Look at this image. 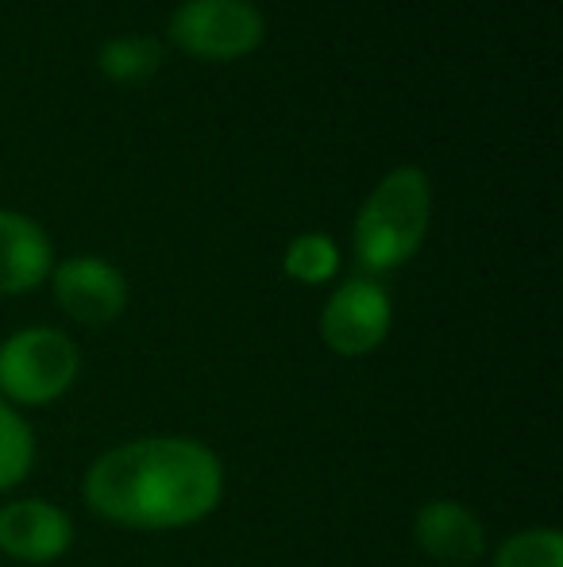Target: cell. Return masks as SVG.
<instances>
[{"label":"cell","mask_w":563,"mask_h":567,"mask_svg":"<svg viewBox=\"0 0 563 567\" xmlns=\"http://www.w3.org/2000/svg\"><path fill=\"white\" fill-rule=\"evenodd\" d=\"M54 301L77 324L105 329L128 309V278L97 255H74L51 270Z\"/></svg>","instance_id":"6"},{"label":"cell","mask_w":563,"mask_h":567,"mask_svg":"<svg viewBox=\"0 0 563 567\" xmlns=\"http://www.w3.org/2000/svg\"><path fill=\"white\" fill-rule=\"evenodd\" d=\"M282 270L301 286H324L336 278L340 270V247L329 231H301L290 247H285Z\"/></svg>","instance_id":"12"},{"label":"cell","mask_w":563,"mask_h":567,"mask_svg":"<svg viewBox=\"0 0 563 567\" xmlns=\"http://www.w3.org/2000/svg\"><path fill=\"white\" fill-rule=\"evenodd\" d=\"M97 66L116 85L150 82L158 74V66H163V43L150 35H116L108 43H101Z\"/></svg>","instance_id":"10"},{"label":"cell","mask_w":563,"mask_h":567,"mask_svg":"<svg viewBox=\"0 0 563 567\" xmlns=\"http://www.w3.org/2000/svg\"><path fill=\"white\" fill-rule=\"evenodd\" d=\"M432 220V182L421 166H394L367 194L352 228L355 262L367 275L398 270L421 251Z\"/></svg>","instance_id":"2"},{"label":"cell","mask_w":563,"mask_h":567,"mask_svg":"<svg viewBox=\"0 0 563 567\" xmlns=\"http://www.w3.org/2000/svg\"><path fill=\"white\" fill-rule=\"evenodd\" d=\"M414 540L428 560L444 567H475L487 556V529H482V522L451 498L425 502L417 509Z\"/></svg>","instance_id":"8"},{"label":"cell","mask_w":563,"mask_h":567,"mask_svg":"<svg viewBox=\"0 0 563 567\" xmlns=\"http://www.w3.org/2000/svg\"><path fill=\"white\" fill-rule=\"evenodd\" d=\"M166 31L197 62H240L263 47L267 20L251 0H181Z\"/></svg>","instance_id":"4"},{"label":"cell","mask_w":563,"mask_h":567,"mask_svg":"<svg viewBox=\"0 0 563 567\" xmlns=\"http://www.w3.org/2000/svg\"><path fill=\"white\" fill-rule=\"evenodd\" d=\"M74 545V522L46 498H20L0 506V553L15 564H54Z\"/></svg>","instance_id":"7"},{"label":"cell","mask_w":563,"mask_h":567,"mask_svg":"<svg viewBox=\"0 0 563 567\" xmlns=\"http://www.w3.org/2000/svg\"><path fill=\"white\" fill-rule=\"evenodd\" d=\"M54 270V247L43 225L23 213L0 209V298L31 293Z\"/></svg>","instance_id":"9"},{"label":"cell","mask_w":563,"mask_h":567,"mask_svg":"<svg viewBox=\"0 0 563 567\" xmlns=\"http://www.w3.org/2000/svg\"><path fill=\"white\" fill-rule=\"evenodd\" d=\"M494 567H563L560 529H521L494 553Z\"/></svg>","instance_id":"13"},{"label":"cell","mask_w":563,"mask_h":567,"mask_svg":"<svg viewBox=\"0 0 563 567\" xmlns=\"http://www.w3.org/2000/svg\"><path fill=\"white\" fill-rule=\"evenodd\" d=\"M82 355L59 329H20L0 343V398L8 405H51L77 382Z\"/></svg>","instance_id":"3"},{"label":"cell","mask_w":563,"mask_h":567,"mask_svg":"<svg viewBox=\"0 0 563 567\" xmlns=\"http://www.w3.org/2000/svg\"><path fill=\"white\" fill-rule=\"evenodd\" d=\"M31 463H35V433L28 417L0 398V494L20 486L31 475Z\"/></svg>","instance_id":"11"},{"label":"cell","mask_w":563,"mask_h":567,"mask_svg":"<svg viewBox=\"0 0 563 567\" xmlns=\"http://www.w3.org/2000/svg\"><path fill=\"white\" fill-rule=\"evenodd\" d=\"M394 324V301L375 278H347L321 309V340L332 355L363 359L383 348Z\"/></svg>","instance_id":"5"},{"label":"cell","mask_w":563,"mask_h":567,"mask_svg":"<svg viewBox=\"0 0 563 567\" xmlns=\"http://www.w3.org/2000/svg\"><path fill=\"white\" fill-rule=\"evenodd\" d=\"M85 506L124 529L166 533L197 525L225 498L217 452L189 436L116 444L85 471Z\"/></svg>","instance_id":"1"}]
</instances>
